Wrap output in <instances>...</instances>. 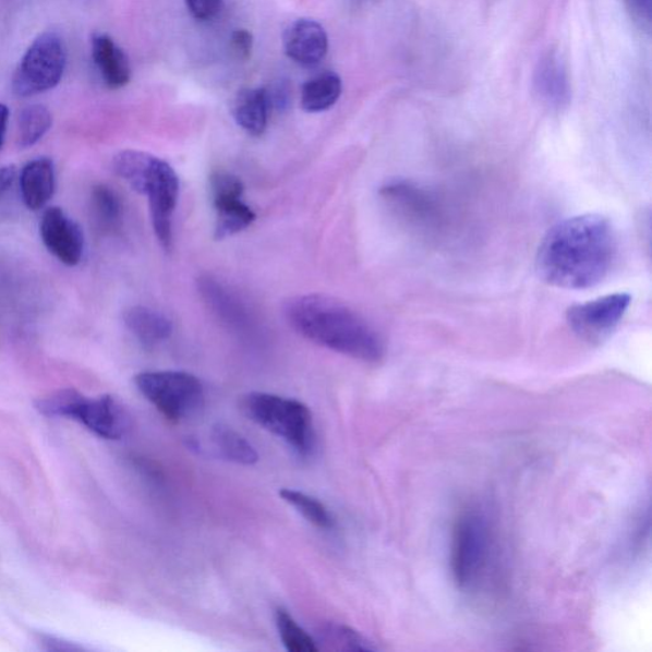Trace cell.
I'll use <instances>...</instances> for the list:
<instances>
[{
  "instance_id": "cell-16",
  "label": "cell",
  "mask_w": 652,
  "mask_h": 652,
  "mask_svg": "<svg viewBox=\"0 0 652 652\" xmlns=\"http://www.w3.org/2000/svg\"><path fill=\"white\" fill-rule=\"evenodd\" d=\"M22 201L29 210H40L56 193V166L52 159L40 157L27 162L20 172Z\"/></svg>"
},
{
  "instance_id": "cell-31",
  "label": "cell",
  "mask_w": 652,
  "mask_h": 652,
  "mask_svg": "<svg viewBox=\"0 0 652 652\" xmlns=\"http://www.w3.org/2000/svg\"><path fill=\"white\" fill-rule=\"evenodd\" d=\"M19 177L20 173L14 165H7L0 168V200L12 191Z\"/></svg>"
},
{
  "instance_id": "cell-5",
  "label": "cell",
  "mask_w": 652,
  "mask_h": 652,
  "mask_svg": "<svg viewBox=\"0 0 652 652\" xmlns=\"http://www.w3.org/2000/svg\"><path fill=\"white\" fill-rule=\"evenodd\" d=\"M134 383L142 396L171 422L198 414L206 398L200 378L184 371H146L136 375Z\"/></svg>"
},
{
  "instance_id": "cell-14",
  "label": "cell",
  "mask_w": 652,
  "mask_h": 652,
  "mask_svg": "<svg viewBox=\"0 0 652 652\" xmlns=\"http://www.w3.org/2000/svg\"><path fill=\"white\" fill-rule=\"evenodd\" d=\"M384 201L397 214L415 225H431L436 216V207L431 196L408 181H390L382 188Z\"/></svg>"
},
{
  "instance_id": "cell-22",
  "label": "cell",
  "mask_w": 652,
  "mask_h": 652,
  "mask_svg": "<svg viewBox=\"0 0 652 652\" xmlns=\"http://www.w3.org/2000/svg\"><path fill=\"white\" fill-rule=\"evenodd\" d=\"M158 157L147 152L126 149L121 150L112 159V169L136 193L142 194L144 185L154 170Z\"/></svg>"
},
{
  "instance_id": "cell-17",
  "label": "cell",
  "mask_w": 652,
  "mask_h": 652,
  "mask_svg": "<svg viewBox=\"0 0 652 652\" xmlns=\"http://www.w3.org/2000/svg\"><path fill=\"white\" fill-rule=\"evenodd\" d=\"M94 63L106 86L120 89L132 79V67L125 51L109 35L96 34L90 41Z\"/></svg>"
},
{
  "instance_id": "cell-10",
  "label": "cell",
  "mask_w": 652,
  "mask_h": 652,
  "mask_svg": "<svg viewBox=\"0 0 652 652\" xmlns=\"http://www.w3.org/2000/svg\"><path fill=\"white\" fill-rule=\"evenodd\" d=\"M179 192L177 171L164 159L158 158L142 194L148 196L152 226L166 252L172 247V218L178 206Z\"/></svg>"
},
{
  "instance_id": "cell-8",
  "label": "cell",
  "mask_w": 652,
  "mask_h": 652,
  "mask_svg": "<svg viewBox=\"0 0 652 652\" xmlns=\"http://www.w3.org/2000/svg\"><path fill=\"white\" fill-rule=\"evenodd\" d=\"M631 301V295L628 293H613L578 303L567 310V323L583 342L593 346L602 345L618 328Z\"/></svg>"
},
{
  "instance_id": "cell-21",
  "label": "cell",
  "mask_w": 652,
  "mask_h": 652,
  "mask_svg": "<svg viewBox=\"0 0 652 652\" xmlns=\"http://www.w3.org/2000/svg\"><path fill=\"white\" fill-rule=\"evenodd\" d=\"M90 210H93L96 226L102 232H116L123 225V202L109 185L94 186L93 192H90Z\"/></svg>"
},
{
  "instance_id": "cell-32",
  "label": "cell",
  "mask_w": 652,
  "mask_h": 652,
  "mask_svg": "<svg viewBox=\"0 0 652 652\" xmlns=\"http://www.w3.org/2000/svg\"><path fill=\"white\" fill-rule=\"evenodd\" d=\"M10 110L4 104H0V149L4 146L7 126H9Z\"/></svg>"
},
{
  "instance_id": "cell-27",
  "label": "cell",
  "mask_w": 652,
  "mask_h": 652,
  "mask_svg": "<svg viewBox=\"0 0 652 652\" xmlns=\"http://www.w3.org/2000/svg\"><path fill=\"white\" fill-rule=\"evenodd\" d=\"M276 625L280 639L288 651L291 652H317L316 641L305 629L298 625L290 613L283 608L276 611Z\"/></svg>"
},
{
  "instance_id": "cell-29",
  "label": "cell",
  "mask_w": 652,
  "mask_h": 652,
  "mask_svg": "<svg viewBox=\"0 0 652 652\" xmlns=\"http://www.w3.org/2000/svg\"><path fill=\"white\" fill-rule=\"evenodd\" d=\"M189 12L196 20L208 21L217 16L224 0H185Z\"/></svg>"
},
{
  "instance_id": "cell-11",
  "label": "cell",
  "mask_w": 652,
  "mask_h": 652,
  "mask_svg": "<svg viewBox=\"0 0 652 652\" xmlns=\"http://www.w3.org/2000/svg\"><path fill=\"white\" fill-rule=\"evenodd\" d=\"M40 238L48 252L67 267H75L81 263L85 253V234L62 208L50 207L44 212Z\"/></svg>"
},
{
  "instance_id": "cell-15",
  "label": "cell",
  "mask_w": 652,
  "mask_h": 652,
  "mask_svg": "<svg viewBox=\"0 0 652 652\" xmlns=\"http://www.w3.org/2000/svg\"><path fill=\"white\" fill-rule=\"evenodd\" d=\"M198 288L210 310L229 325V328L238 333H249L253 329V318L249 310L229 288L210 276L201 277Z\"/></svg>"
},
{
  "instance_id": "cell-12",
  "label": "cell",
  "mask_w": 652,
  "mask_h": 652,
  "mask_svg": "<svg viewBox=\"0 0 652 652\" xmlns=\"http://www.w3.org/2000/svg\"><path fill=\"white\" fill-rule=\"evenodd\" d=\"M286 55L295 63L314 67L328 52L329 43L325 28L313 20H298L287 27L283 35Z\"/></svg>"
},
{
  "instance_id": "cell-1",
  "label": "cell",
  "mask_w": 652,
  "mask_h": 652,
  "mask_svg": "<svg viewBox=\"0 0 652 652\" xmlns=\"http://www.w3.org/2000/svg\"><path fill=\"white\" fill-rule=\"evenodd\" d=\"M617 253V234L608 219L582 215L552 227L538 247L535 267L550 286L587 290L608 277Z\"/></svg>"
},
{
  "instance_id": "cell-19",
  "label": "cell",
  "mask_w": 652,
  "mask_h": 652,
  "mask_svg": "<svg viewBox=\"0 0 652 652\" xmlns=\"http://www.w3.org/2000/svg\"><path fill=\"white\" fill-rule=\"evenodd\" d=\"M267 88L242 89L233 101V118L249 134L259 136L268 125L270 112Z\"/></svg>"
},
{
  "instance_id": "cell-9",
  "label": "cell",
  "mask_w": 652,
  "mask_h": 652,
  "mask_svg": "<svg viewBox=\"0 0 652 652\" xmlns=\"http://www.w3.org/2000/svg\"><path fill=\"white\" fill-rule=\"evenodd\" d=\"M212 201L216 209L215 238L224 240L247 229L255 221L254 210L242 202L244 184L230 172L217 171L209 179Z\"/></svg>"
},
{
  "instance_id": "cell-30",
  "label": "cell",
  "mask_w": 652,
  "mask_h": 652,
  "mask_svg": "<svg viewBox=\"0 0 652 652\" xmlns=\"http://www.w3.org/2000/svg\"><path fill=\"white\" fill-rule=\"evenodd\" d=\"M232 48L238 52V56L242 59H247L252 56L253 51V35L246 32V29H237L231 37Z\"/></svg>"
},
{
  "instance_id": "cell-23",
  "label": "cell",
  "mask_w": 652,
  "mask_h": 652,
  "mask_svg": "<svg viewBox=\"0 0 652 652\" xmlns=\"http://www.w3.org/2000/svg\"><path fill=\"white\" fill-rule=\"evenodd\" d=\"M342 95V81L335 73H324L303 85L302 109L307 112H322L335 106Z\"/></svg>"
},
{
  "instance_id": "cell-3",
  "label": "cell",
  "mask_w": 652,
  "mask_h": 652,
  "mask_svg": "<svg viewBox=\"0 0 652 652\" xmlns=\"http://www.w3.org/2000/svg\"><path fill=\"white\" fill-rule=\"evenodd\" d=\"M241 407L249 420L282 438L300 457H309L313 452V414L301 401L255 391L242 399Z\"/></svg>"
},
{
  "instance_id": "cell-25",
  "label": "cell",
  "mask_w": 652,
  "mask_h": 652,
  "mask_svg": "<svg viewBox=\"0 0 652 652\" xmlns=\"http://www.w3.org/2000/svg\"><path fill=\"white\" fill-rule=\"evenodd\" d=\"M279 496L316 528L324 530H331L335 528V518H333L328 507L318 502L317 498L290 488L280 491Z\"/></svg>"
},
{
  "instance_id": "cell-6",
  "label": "cell",
  "mask_w": 652,
  "mask_h": 652,
  "mask_svg": "<svg viewBox=\"0 0 652 652\" xmlns=\"http://www.w3.org/2000/svg\"><path fill=\"white\" fill-rule=\"evenodd\" d=\"M491 556V533L484 515L467 511L455 522L451 540V572L462 591L480 585Z\"/></svg>"
},
{
  "instance_id": "cell-13",
  "label": "cell",
  "mask_w": 652,
  "mask_h": 652,
  "mask_svg": "<svg viewBox=\"0 0 652 652\" xmlns=\"http://www.w3.org/2000/svg\"><path fill=\"white\" fill-rule=\"evenodd\" d=\"M534 90L548 108L560 110L571 101V83L564 60L556 51H550L538 63L534 73Z\"/></svg>"
},
{
  "instance_id": "cell-20",
  "label": "cell",
  "mask_w": 652,
  "mask_h": 652,
  "mask_svg": "<svg viewBox=\"0 0 652 652\" xmlns=\"http://www.w3.org/2000/svg\"><path fill=\"white\" fill-rule=\"evenodd\" d=\"M210 442L219 457L241 466H253L259 460L255 447L239 432L218 423L210 431Z\"/></svg>"
},
{
  "instance_id": "cell-26",
  "label": "cell",
  "mask_w": 652,
  "mask_h": 652,
  "mask_svg": "<svg viewBox=\"0 0 652 652\" xmlns=\"http://www.w3.org/2000/svg\"><path fill=\"white\" fill-rule=\"evenodd\" d=\"M316 644L322 643L321 649L337 651H371L375 650L373 644L354 629L340 625H326L317 632ZM318 648V647H317Z\"/></svg>"
},
{
  "instance_id": "cell-24",
  "label": "cell",
  "mask_w": 652,
  "mask_h": 652,
  "mask_svg": "<svg viewBox=\"0 0 652 652\" xmlns=\"http://www.w3.org/2000/svg\"><path fill=\"white\" fill-rule=\"evenodd\" d=\"M52 116L43 105H29L19 116V144L29 148L39 143L50 131Z\"/></svg>"
},
{
  "instance_id": "cell-18",
  "label": "cell",
  "mask_w": 652,
  "mask_h": 652,
  "mask_svg": "<svg viewBox=\"0 0 652 652\" xmlns=\"http://www.w3.org/2000/svg\"><path fill=\"white\" fill-rule=\"evenodd\" d=\"M124 324L129 331L144 347H155L170 339L173 324L170 318L146 306H132L125 310Z\"/></svg>"
},
{
  "instance_id": "cell-7",
  "label": "cell",
  "mask_w": 652,
  "mask_h": 652,
  "mask_svg": "<svg viewBox=\"0 0 652 652\" xmlns=\"http://www.w3.org/2000/svg\"><path fill=\"white\" fill-rule=\"evenodd\" d=\"M65 67L67 48L62 37L51 32L37 36L13 74L14 94L32 97L56 88Z\"/></svg>"
},
{
  "instance_id": "cell-4",
  "label": "cell",
  "mask_w": 652,
  "mask_h": 652,
  "mask_svg": "<svg viewBox=\"0 0 652 652\" xmlns=\"http://www.w3.org/2000/svg\"><path fill=\"white\" fill-rule=\"evenodd\" d=\"M36 407L45 415L77 421L106 439L123 437L129 427L124 408L110 396L87 398L79 391L67 389L40 399Z\"/></svg>"
},
{
  "instance_id": "cell-28",
  "label": "cell",
  "mask_w": 652,
  "mask_h": 652,
  "mask_svg": "<svg viewBox=\"0 0 652 652\" xmlns=\"http://www.w3.org/2000/svg\"><path fill=\"white\" fill-rule=\"evenodd\" d=\"M629 17L637 28L650 35L652 28V0H625Z\"/></svg>"
},
{
  "instance_id": "cell-2",
  "label": "cell",
  "mask_w": 652,
  "mask_h": 652,
  "mask_svg": "<svg viewBox=\"0 0 652 652\" xmlns=\"http://www.w3.org/2000/svg\"><path fill=\"white\" fill-rule=\"evenodd\" d=\"M285 315L300 336L330 351L370 363L384 359L381 335L359 313L330 295H298L286 303Z\"/></svg>"
}]
</instances>
